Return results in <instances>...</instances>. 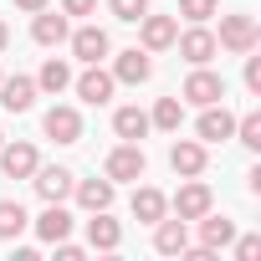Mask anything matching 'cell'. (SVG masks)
Masks as SVG:
<instances>
[{"instance_id": "obj_1", "label": "cell", "mask_w": 261, "mask_h": 261, "mask_svg": "<svg viewBox=\"0 0 261 261\" xmlns=\"http://www.w3.org/2000/svg\"><path fill=\"white\" fill-rule=\"evenodd\" d=\"M256 41H261L256 16H220V36H215V46H225V51L246 57V51H256Z\"/></svg>"}, {"instance_id": "obj_2", "label": "cell", "mask_w": 261, "mask_h": 261, "mask_svg": "<svg viewBox=\"0 0 261 261\" xmlns=\"http://www.w3.org/2000/svg\"><path fill=\"white\" fill-rule=\"evenodd\" d=\"M144 169H149L144 149H139V144H128V139H123V144L102 159V174H108L113 185H123V179H144Z\"/></svg>"}, {"instance_id": "obj_3", "label": "cell", "mask_w": 261, "mask_h": 261, "mask_svg": "<svg viewBox=\"0 0 261 261\" xmlns=\"http://www.w3.org/2000/svg\"><path fill=\"white\" fill-rule=\"evenodd\" d=\"M179 97H185V102H195V108H210V102H225V77H220V72H205V67H195V72L185 77Z\"/></svg>"}, {"instance_id": "obj_4", "label": "cell", "mask_w": 261, "mask_h": 261, "mask_svg": "<svg viewBox=\"0 0 261 261\" xmlns=\"http://www.w3.org/2000/svg\"><path fill=\"white\" fill-rule=\"evenodd\" d=\"M41 128H46V139H57V144H82V113H77V108H67V102L46 108Z\"/></svg>"}, {"instance_id": "obj_5", "label": "cell", "mask_w": 261, "mask_h": 261, "mask_svg": "<svg viewBox=\"0 0 261 261\" xmlns=\"http://www.w3.org/2000/svg\"><path fill=\"white\" fill-rule=\"evenodd\" d=\"M174 36H179V21L174 16H139V41H144V51H169L174 46Z\"/></svg>"}, {"instance_id": "obj_6", "label": "cell", "mask_w": 261, "mask_h": 261, "mask_svg": "<svg viewBox=\"0 0 261 261\" xmlns=\"http://www.w3.org/2000/svg\"><path fill=\"white\" fill-rule=\"evenodd\" d=\"M174 205V215L190 225V220H200L205 210H215V195H210V185H200V179H190V185H179V195L169 200Z\"/></svg>"}, {"instance_id": "obj_7", "label": "cell", "mask_w": 261, "mask_h": 261, "mask_svg": "<svg viewBox=\"0 0 261 261\" xmlns=\"http://www.w3.org/2000/svg\"><path fill=\"white\" fill-rule=\"evenodd\" d=\"M67 41H72V57H77V62H87V67H92V62H102V57L113 51V41H108V31H102V26H77Z\"/></svg>"}, {"instance_id": "obj_8", "label": "cell", "mask_w": 261, "mask_h": 261, "mask_svg": "<svg viewBox=\"0 0 261 261\" xmlns=\"http://www.w3.org/2000/svg\"><path fill=\"white\" fill-rule=\"evenodd\" d=\"M31 185H36V195L46 200V205H62L67 195H72V169H62V164H36V174H31Z\"/></svg>"}, {"instance_id": "obj_9", "label": "cell", "mask_w": 261, "mask_h": 261, "mask_svg": "<svg viewBox=\"0 0 261 261\" xmlns=\"http://www.w3.org/2000/svg\"><path fill=\"white\" fill-rule=\"evenodd\" d=\"M174 46H179V57L190 62V67H205L220 46H215V31H205V26H190L185 36H174Z\"/></svg>"}, {"instance_id": "obj_10", "label": "cell", "mask_w": 261, "mask_h": 261, "mask_svg": "<svg viewBox=\"0 0 261 261\" xmlns=\"http://www.w3.org/2000/svg\"><path fill=\"white\" fill-rule=\"evenodd\" d=\"M205 164H210V159H205V144H200V139H179V144L169 149V169L185 174V179H200Z\"/></svg>"}, {"instance_id": "obj_11", "label": "cell", "mask_w": 261, "mask_h": 261, "mask_svg": "<svg viewBox=\"0 0 261 261\" xmlns=\"http://www.w3.org/2000/svg\"><path fill=\"white\" fill-rule=\"evenodd\" d=\"M195 134H200V144H225L236 134V118L225 113V102H210L200 113V123H195Z\"/></svg>"}, {"instance_id": "obj_12", "label": "cell", "mask_w": 261, "mask_h": 261, "mask_svg": "<svg viewBox=\"0 0 261 261\" xmlns=\"http://www.w3.org/2000/svg\"><path fill=\"white\" fill-rule=\"evenodd\" d=\"M154 77V62H149V51H118V62H113V82H128V87H139V82H149Z\"/></svg>"}, {"instance_id": "obj_13", "label": "cell", "mask_w": 261, "mask_h": 261, "mask_svg": "<svg viewBox=\"0 0 261 261\" xmlns=\"http://www.w3.org/2000/svg\"><path fill=\"white\" fill-rule=\"evenodd\" d=\"M36 102V77H0V108L6 113H31Z\"/></svg>"}, {"instance_id": "obj_14", "label": "cell", "mask_w": 261, "mask_h": 261, "mask_svg": "<svg viewBox=\"0 0 261 261\" xmlns=\"http://www.w3.org/2000/svg\"><path fill=\"white\" fill-rule=\"evenodd\" d=\"M36 144H0V169H6L11 179H31L36 174Z\"/></svg>"}, {"instance_id": "obj_15", "label": "cell", "mask_w": 261, "mask_h": 261, "mask_svg": "<svg viewBox=\"0 0 261 261\" xmlns=\"http://www.w3.org/2000/svg\"><path fill=\"white\" fill-rule=\"evenodd\" d=\"M113 87H118V82H113V72H102L97 62L77 77V97H82V102H92V108H102V102L113 97Z\"/></svg>"}, {"instance_id": "obj_16", "label": "cell", "mask_w": 261, "mask_h": 261, "mask_svg": "<svg viewBox=\"0 0 261 261\" xmlns=\"http://www.w3.org/2000/svg\"><path fill=\"white\" fill-rule=\"evenodd\" d=\"M31 36H36V46H62V41L72 36V26H67V16H62V11H36Z\"/></svg>"}, {"instance_id": "obj_17", "label": "cell", "mask_w": 261, "mask_h": 261, "mask_svg": "<svg viewBox=\"0 0 261 261\" xmlns=\"http://www.w3.org/2000/svg\"><path fill=\"white\" fill-rule=\"evenodd\" d=\"M118 241H123V225H118L108 210H92V220H87V246H92V251H118Z\"/></svg>"}, {"instance_id": "obj_18", "label": "cell", "mask_w": 261, "mask_h": 261, "mask_svg": "<svg viewBox=\"0 0 261 261\" xmlns=\"http://www.w3.org/2000/svg\"><path fill=\"white\" fill-rule=\"evenodd\" d=\"M72 195H77L82 210H108L113 205V179L108 174L102 179H72Z\"/></svg>"}, {"instance_id": "obj_19", "label": "cell", "mask_w": 261, "mask_h": 261, "mask_svg": "<svg viewBox=\"0 0 261 261\" xmlns=\"http://www.w3.org/2000/svg\"><path fill=\"white\" fill-rule=\"evenodd\" d=\"M230 241H236V220L205 210V215H200V246H205V251H225Z\"/></svg>"}, {"instance_id": "obj_20", "label": "cell", "mask_w": 261, "mask_h": 261, "mask_svg": "<svg viewBox=\"0 0 261 261\" xmlns=\"http://www.w3.org/2000/svg\"><path fill=\"white\" fill-rule=\"evenodd\" d=\"M190 246V230H185V220L174 215V220H154V251L159 256H179Z\"/></svg>"}, {"instance_id": "obj_21", "label": "cell", "mask_w": 261, "mask_h": 261, "mask_svg": "<svg viewBox=\"0 0 261 261\" xmlns=\"http://www.w3.org/2000/svg\"><path fill=\"white\" fill-rule=\"evenodd\" d=\"M113 134L128 139V144H139V139L149 134V113H144V108H118V113H113Z\"/></svg>"}, {"instance_id": "obj_22", "label": "cell", "mask_w": 261, "mask_h": 261, "mask_svg": "<svg viewBox=\"0 0 261 261\" xmlns=\"http://www.w3.org/2000/svg\"><path fill=\"white\" fill-rule=\"evenodd\" d=\"M164 215H169V200H164L159 190H149V185H144V190L134 195V220L154 225V220H164Z\"/></svg>"}, {"instance_id": "obj_23", "label": "cell", "mask_w": 261, "mask_h": 261, "mask_svg": "<svg viewBox=\"0 0 261 261\" xmlns=\"http://www.w3.org/2000/svg\"><path fill=\"white\" fill-rule=\"evenodd\" d=\"M36 236H41V241H62V236H72V215H67L62 205H46V210L36 215Z\"/></svg>"}, {"instance_id": "obj_24", "label": "cell", "mask_w": 261, "mask_h": 261, "mask_svg": "<svg viewBox=\"0 0 261 261\" xmlns=\"http://www.w3.org/2000/svg\"><path fill=\"white\" fill-rule=\"evenodd\" d=\"M179 123H185V102H179V97H159V102H154V113H149V128L179 134Z\"/></svg>"}, {"instance_id": "obj_25", "label": "cell", "mask_w": 261, "mask_h": 261, "mask_svg": "<svg viewBox=\"0 0 261 261\" xmlns=\"http://www.w3.org/2000/svg\"><path fill=\"white\" fill-rule=\"evenodd\" d=\"M67 87H72V67H67L62 57H51V62L41 67V77H36V92H51V97H57V92H67Z\"/></svg>"}, {"instance_id": "obj_26", "label": "cell", "mask_w": 261, "mask_h": 261, "mask_svg": "<svg viewBox=\"0 0 261 261\" xmlns=\"http://www.w3.org/2000/svg\"><path fill=\"white\" fill-rule=\"evenodd\" d=\"M26 225H31V215L21 200H0V241H16Z\"/></svg>"}, {"instance_id": "obj_27", "label": "cell", "mask_w": 261, "mask_h": 261, "mask_svg": "<svg viewBox=\"0 0 261 261\" xmlns=\"http://www.w3.org/2000/svg\"><path fill=\"white\" fill-rule=\"evenodd\" d=\"M230 139H241V149H261V113H246V118H236V134Z\"/></svg>"}, {"instance_id": "obj_28", "label": "cell", "mask_w": 261, "mask_h": 261, "mask_svg": "<svg viewBox=\"0 0 261 261\" xmlns=\"http://www.w3.org/2000/svg\"><path fill=\"white\" fill-rule=\"evenodd\" d=\"M215 11H220V0H179V16H185V21H195V26H205Z\"/></svg>"}, {"instance_id": "obj_29", "label": "cell", "mask_w": 261, "mask_h": 261, "mask_svg": "<svg viewBox=\"0 0 261 261\" xmlns=\"http://www.w3.org/2000/svg\"><path fill=\"white\" fill-rule=\"evenodd\" d=\"M108 11L118 21H139V16H149V0H108Z\"/></svg>"}, {"instance_id": "obj_30", "label": "cell", "mask_w": 261, "mask_h": 261, "mask_svg": "<svg viewBox=\"0 0 261 261\" xmlns=\"http://www.w3.org/2000/svg\"><path fill=\"white\" fill-rule=\"evenodd\" d=\"M236 246V261H256L261 256V236H241V241H230Z\"/></svg>"}, {"instance_id": "obj_31", "label": "cell", "mask_w": 261, "mask_h": 261, "mask_svg": "<svg viewBox=\"0 0 261 261\" xmlns=\"http://www.w3.org/2000/svg\"><path fill=\"white\" fill-rule=\"evenodd\" d=\"M246 87L261 92V57H251V51H246Z\"/></svg>"}, {"instance_id": "obj_32", "label": "cell", "mask_w": 261, "mask_h": 261, "mask_svg": "<svg viewBox=\"0 0 261 261\" xmlns=\"http://www.w3.org/2000/svg\"><path fill=\"white\" fill-rule=\"evenodd\" d=\"M97 0H62V16H92Z\"/></svg>"}, {"instance_id": "obj_33", "label": "cell", "mask_w": 261, "mask_h": 261, "mask_svg": "<svg viewBox=\"0 0 261 261\" xmlns=\"http://www.w3.org/2000/svg\"><path fill=\"white\" fill-rule=\"evenodd\" d=\"M51 0H16V11H26V16H36V11H46Z\"/></svg>"}, {"instance_id": "obj_34", "label": "cell", "mask_w": 261, "mask_h": 261, "mask_svg": "<svg viewBox=\"0 0 261 261\" xmlns=\"http://www.w3.org/2000/svg\"><path fill=\"white\" fill-rule=\"evenodd\" d=\"M6 46H11V26H6V21H0V51H6Z\"/></svg>"}, {"instance_id": "obj_35", "label": "cell", "mask_w": 261, "mask_h": 261, "mask_svg": "<svg viewBox=\"0 0 261 261\" xmlns=\"http://www.w3.org/2000/svg\"><path fill=\"white\" fill-rule=\"evenodd\" d=\"M0 144H6V134H0Z\"/></svg>"}]
</instances>
